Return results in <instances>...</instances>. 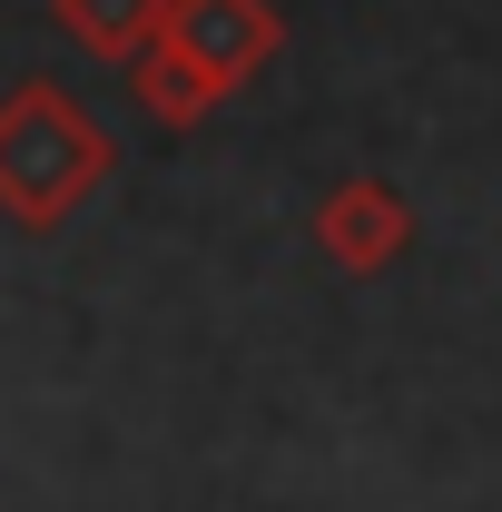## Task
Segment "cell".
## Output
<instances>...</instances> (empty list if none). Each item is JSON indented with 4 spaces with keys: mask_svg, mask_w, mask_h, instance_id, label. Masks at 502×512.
<instances>
[{
    "mask_svg": "<svg viewBox=\"0 0 502 512\" xmlns=\"http://www.w3.org/2000/svg\"><path fill=\"white\" fill-rule=\"evenodd\" d=\"M109 168H119V138L89 119L69 89L20 79L0 99V217L10 227H60V217H79L89 197L109 188Z\"/></svg>",
    "mask_w": 502,
    "mask_h": 512,
    "instance_id": "cell-1",
    "label": "cell"
},
{
    "mask_svg": "<svg viewBox=\"0 0 502 512\" xmlns=\"http://www.w3.org/2000/svg\"><path fill=\"white\" fill-rule=\"evenodd\" d=\"M158 40H168V50H188L217 89H247L256 69L276 60L286 20H276V0H168Z\"/></svg>",
    "mask_w": 502,
    "mask_h": 512,
    "instance_id": "cell-2",
    "label": "cell"
},
{
    "mask_svg": "<svg viewBox=\"0 0 502 512\" xmlns=\"http://www.w3.org/2000/svg\"><path fill=\"white\" fill-rule=\"evenodd\" d=\"M315 247L335 256L345 276H384L394 256L414 247V207H404V188H384V178L325 188V207H315Z\"/></svg>",
    "mask_w": 502,
    "mask_h": 512,
    "instance_id": "cell-3",
    "label": "cell"
},
{
    "mask_svg": "<svg viewBox=\"0 0 502 512\" xmlns=\"http://www.w3.org/2000/svg\"><path fill=\"white\" fill-rule=\"evenodd\" d=\"M128 89H138V109H148L158 128H197L217 99H227V89H217L188 50H168V40H148V50L128 60Z\"/></svg>",
    "mask_w": 502,
    "mask_h": 512,
    "instance_id": "cell-4",
    "label": "cell"
},
{
    "mask_svg": "<svg viewBox=\"0 0 502 512\" xmlns=\"http://www.w3.org/2000/svg\"><path fill=\"white\" fill-rule=\"evenodd\" d=\"M50 20L69 30V50H89V60H138L148 40H158V20H168V0H50Z\"/></svg>",
    "mask_w": 502,
    "mask_h": 512,
    "instance_id": "cell-5",
    "label": "cell"
}]
</instances>
